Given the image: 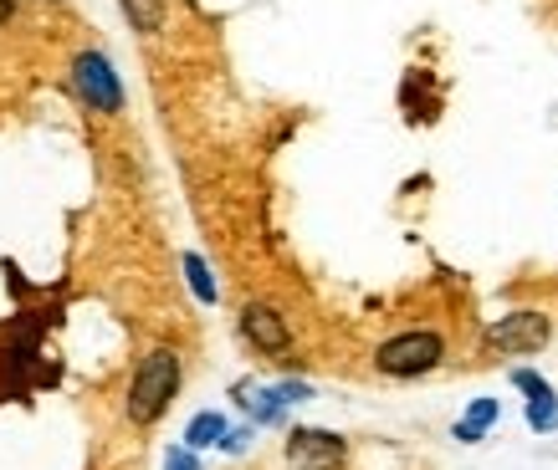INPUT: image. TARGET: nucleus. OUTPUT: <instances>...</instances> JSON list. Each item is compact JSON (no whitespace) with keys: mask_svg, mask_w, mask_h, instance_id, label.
Instances as JSON below:
<instances>
[{"mask_svg":"<svg viewBox=\"0 0 558 470\" xmlns=\"http://www.w3.org/2000/svg\"><path fill=\"white\" fill-rule=\"evenodd\" d=\"M180 379H185V358H180L174 348H149L144 352L134 379H129V399H123L129 420L134 424H159L165 420V409H170L174 394H180Z\"/></svg>","mask_w":558,"mask_h":470,"instance_id":"nucleus-1","label":"nucleus"},{"mask_svg":"<svg viewBox=\"0 0 558 470\" xmlns=\"http://www.w3.org/2000/svg\"><path fill=\"white\" fill-rule=\"evenodd\" d=\"M446 363V337L436 327H405L374 348V373L385 379H425Z\"/></svg>","mask_w":558,"mask_h":470,"instance_id":"nucleus-2","label":"nucleus"},{"mask_svg":"<svg viewBox=\"0 0 558 470\" xmlns=\"http://www.w3.org/2000/svg\"><path fill=\"white\" fill-rule=\"evenodd\" d=\"M548 343H554V318L538 307H512L497 322H487V348L502 352V358H527Z\"/></svg>","mask_w":558,"mask_h":470,"instance_id":"nucleus-3","label":"nucleus"},{"mask_svg":"<svg viewBox=\"0 0 558 470\" xmlns=\"http://www.w3.org/2000/svg\"><path fill=\"white\" fill-rule=\"evenodd\" d=\"M292 470H343L349 466V440L339 430H323V424H292L282 440Z\"/></svg>","mask_w":558,"mask_h":470,"instance_id":"nucleus-4","label":"nucleus"},{"mask_svg":"<svg viewBox=\"0 0 558 470\" xmlns=\"http://www.w3.org/2000/svg\"><path fill=\"white\" fill-rule=\"evenodd\" d=\"M313 399V384L303 379H282V384H256V388H241V409L256 430H277L288 424V409L292 404H307Z\"/></svg>","mask_w":558,"mask_h":470,"instance_id":"nucleus-5","label":"nucleus"},{"mask_svg":"<svg viewBox=\"0 0 558 470\" xmlns=\"http://www.w3.org/2000/svg\"><path fill=\"white\" fill-rule=\"evenodd\" d=\"M72 87H77V98H83L93 113H119L123 108V83L102 51H83V57L72 62Z\"/></svg>","mask_w":558,"mask_h":470,"instance_id":"nucleus-6","label":"nucleus"},{"mask_svg":"<svg viewBox=\"0 0 558 470\" xmlns=\"http://www.w3.org/2000/svg\"><path fill=\"white\" fill-rule=\"evenodd\" d=\"M236 327L262 358H282V352H292V327L271 302H246L241 307V318H236Z\"/></svg>","mask_w":558,"mask_h":470,"instance_id":"nucleus-7","label":"nucleus"},{"mask_svg":"<svg viewBox=\"0 0 558 470\" xmlns=\"http://www.w3.org/2000/svg\"><path fill=\"white\" fill-rule=\"evenodd\" d=\"M512 388L523 394V415H527V430L533 435H554L558 430V388L533 369H512Z\"/></svg>","mask_w":558,"mask_h":470,"instance_id":"nucleus-8","label":"nucleus"},{"mask_svg":"<svg viewBox=\"0 0 558 470\" xmlns=\"http://www.w3.org/2000/svg\"><path fill=\"white\" fill-rule=\"evenodd\" d=\"M497 420H502V404L492 399V394H482V399L466 404V415L451 424V440H461V445H482V440L492 435V424H497Z\"/></svg>","mask_w":558,"mask_h":470,"instance_id":"nucleus-9","label":"nucleus"},{"mask_svg":"<svg viewBox=\"0 0 558 470\" xmlns=\"http://www.w3.org/2000/svg\"><path fill=\"white\" fill-rule=\"evenodd\" d=\"M231 435V420H226V409H201L195 420L185 424V445L190 450H220Z\"/></svg>","mask_w":558,"mask_h":470,"instance_id":"nucleus-10","label":"nucleus"},{"mask_svg":"<svg viewBox=\"0 0 558 470\" xmlns=\"http://www.w3.org/2000/svg\"><path fill=\"white\" fill-rule=\"evenodd\" d=\"M180 267H185V282H190V292H195V302L216 307L220 302V282H216V271H210V261L195 256V251H185L180 256Z\"/></svg>","mask_w":558,"mask_h":470,"instance_id":"nucleus-11","label":"nucleus"},{"mask_svg":"<svg viewBox=\"0 0 558 470\" xmlns=\"http://www.w3.org/2000/svg\"><path fill=\"white\" fill-rule=\"evenodd\" d=\"M123 16H129V26L144 36H154L159 26H165V0H119Z\"/></svg>","mask_w":558,"mask_h":470,"instance_id":"nucleus-12","label":"nucleus"},{"mask_svg":"<svg viewBox=\"0 0 558 470\" xmlns=\"http://www.w3.org/2000/svg\"><path fill=\"white\" fill-rule=\"evenodd\" d=\"M165 470H201V450H190V445H174L165 455Z\"/></svg>","mask_w":558,"mask_h":470,"instance_id":"nucleus-13","label":"nucleus"},{"mask_svg":"<svg viewBox=\"0 0 558 470\" xmlns=\"http://www.w3.org/2000/svg\"><path fill=\"white\" fill-rule=\"evenodd\" d=\"M252 430H256V424H241V430H231L220 450H226V455H241V450H246V445H252Z\"/></svg>","mask_w":558,"mask_h":470,"instance_id":"nucleus-14","label":"nucleus"},{"mask_svg":"<svg viewBox=\"0 0 558 470\" xmlns=\"http://www.w3.org/2000/svg\"><path fill=\"white\" fill-rule=\"evenodd\" d=\"M11 11H16V5H11V0H0V26L11 21Z\"/></svg>","mask_w":558,"mask_h":470,"instance_id":"nucleus-15","label":"nucleus"}]
</instances>
